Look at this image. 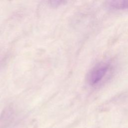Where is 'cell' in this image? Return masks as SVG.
Here are the masks:
<instances>
[{
  "instance_id": "cell-3",
  "label": "cell",
  "mask_w": 128,
  "mask_h": 128,
  "mask_svg": "<svg viewBox=\"0 0 128 128\" xmlns=\"http://www.w3.org/2000/svg\"><path fill=\"white\" fill-rule=\"evenodd\" d=\"M67 0H48L49 4L53 8H58L64 4Z\"/></svg>"
},
{
  "instance_id": "cell-2",
  "label": "cell",
  "mask_w": 128,
  "mask_h": 128,
  "mask_svg": "<svg viewBox=\"0 0 128 128\" xmlns=\"http://www.w3.org/2000/svg\"><path fill=\"white\" fill-rule=\"evenodd\" d=\"M106 4L108 8L114 10L128 9V0H107Z\"/></svg>"
},
{
  "instance_id": "cell-1",
  "label": "cell",
  "mask_w": 128,
  "mask_h": 128,
  "mask_svg": "<svg viewBox=\"0 0 128 128\" xmlns=\"http://www.w3.org/2000/svg\"><path fill=\"white\" fill-rule=\"evenodd\" d=\"M108 69L106 64H100L96 66L88 74V80L91 85H94L100 82L106 74Z\"/></svg>"
}]
</instances>
